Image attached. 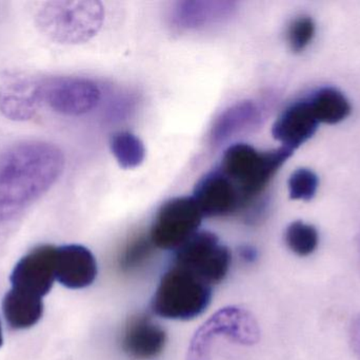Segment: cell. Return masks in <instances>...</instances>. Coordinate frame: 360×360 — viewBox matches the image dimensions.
I'll return each instance as SVG.
<instances>
[{
    "label": "cell",
    "instance_id": "obj_1",
    "mask_svg": "<svg viewBox=\"0 0 360 360\" xmlns=\"http://www.w3.org/2000/svg\"><path fill=\"white\" fill-rule=\"evenodd\" d=\"M65 156L54 144L25 141L0 154V222L39 200L58 181Z\"/></svg>",
    "mask_w": 360,
    "mask_h": 360
},
{
    "label": "cell",
    "instance_id": "obj_2",
    "mask_svg": "<svg viewBox=\"0 0 360 360\" xmlns=\"http://www.w3.org/2000/svg\"><path fill=\"white\" fill-rule=\"evenodd\" d=\"M105 10L95 0L46 1L38 8L35 23L53 42L78 44L89 42L103 27Z\"/></svg>",
    "mask_w": 360,
    "mask_h": 360
},
{
    "label": "cell",
    "instance_id": "obj_3",
    "mask_svg": "<svg viewBox=\"0 0 360 360\" xmlns=\"http://www.w3.org/2000/svg\"><path fill=\"white\" fill-rule=\"evenodd\" d=\"M292 154L293 151L285 147L259 151L248 144H235L224 152L219 169L240 192L245 209L257 203L256 198Z\"/></svg>",
    "mask_w": 360,
    "mask_h": 360
},
{
    "label": "cell",
    "instance_id": "obj_4",
    "mask_svg": "<svg viewBox=\"0 0 360 360\" xmlns=\"http://www.w3.org/2000/svg\"><path fill=\"white\" fill-rule=\"evenodd\" d=\"M211 299L212 285L173 264L162 277L152 300V310L164 318L190 321L202 314Z\"/></svg>",
    "mask_w": 360,
    "mask_h": 360
},
{
    "label": "cell",
    "instance_id": "obj_5",
    "mask_svg": "<svg viewBox=\"0 0 360 360\" xmlns=\"http://www.w3.org/2000/svg\"><path fill=\"white\" fill-rule=\"evenodd\" d=\"M36 97L39 109L48 107L63 116H80L97 107L101 91L98 85L89 78L52 76L37 78Z\"/></svg>",
    "mask_w": 360,
    "mask_h": 360
},
{
    "label": "cell",
    "instance_id": "obj_6",
    "mask_svg": "<svg viewBox=\"0 0 360 360\" xmlns=\"http://www.w3.org/2000/svg\"><path fill=\"white\" fill-rule=\"evenodd\" d=\"M173 264L190 271L210 285H217L228 274L231 254L216 235L197 232L175 249Z\"/></svg>",
    "mask_w": 360,
    "mask_h": 360
},
{
    "label": "cell",
    "instance_id": "obj_7",
    "mask_svg": "<svg viewBox=\"0 0 360 360\" xmlns=\"http://www.w3.org/2000/svg\"><path fill=\"white\" fill-rule=\"evenodd\" d=\"M202 218L193 197L171 199L158 211L150 239L158 249H177L198 232Z\"/></svg>",
    "mask_w": 360,
    "mask_h": 360
},
{
    "label": "cell",
    "instance_id": "obj_8",
    "mask_svg": "<svg viewBox=\"0 0 360 360\" xmlns=\"http://www.w3.org/2000/svg\"><path fill=\"white\" fill-rule=\"evenodd\" d=\"M56 251L53 245H39L15 266L10 281L13 289L42 298L56 279Z\"/></svg>",
    "mask_w": 360,
    "mask_h": 360
},
{
    "label": "cell",
    "instance_id": "obj_9",
    "mask_svg": "<svg viewBox=\"0 0 360 360\" xmlns=\"http://www.w3.org/2000/svg\"><path fill=\"white\" fill-rule=\"evenodd\" d=\"M203 217H222L243 209L240 192L220 169L207 173L193 196Z\"/></svg>",
    "mask_w": 360,
    "mask_h": 360
},
{
    "label": "cell",
    "instance_id": "obj_10",
    "mask_svg": "<svg viewBox=\"0 0 360 360\" xmlns=\"http://www.w3.org/2000/svg\"><path fill=\"white\" fill-rule=\"evenodd\" d=\"M319 124L308 97H304L283 110L273 125L272 135L283 147L294 151L315 135Z\"/></svg>",
    "mask_w": 360,
    "mask_h": 360
},
{
    "label": "cell",
    "instance_id": "obj_11",
    "mask_svg": "<svg viewBox=\"0 0 360 360\" xmlns=\"http://www.w3.org/2000/svg\"><path fill=\"white\" fill-rule=\"evenodd\" d=\"M97 262L90 249L82 245L57 247L56 279L69 289H84L94 283Z\"/></svg>",
    "mask_w": 360,
    "mask_h": 360
},
{
    "label": "cell",
    "instance_id": "obj_12",
    "mask_svg": "<svg viewBox=\"0 0 360 360\" xmlns=\"http://www.w3.org/2000/svg\"><path fill=\"white\" fill-rule=\"evenodd\" d=\"M167 334L158 323L143 315L130 319L124 337L122 348L127 354L135 359H152L164 351Z\"/></svg>",
    "mask_w": 360,
    "mask_h": 360
},
{
    "label": "cell",
    "instance_id": "obj_13",
    "mask_svg": "<svg viewBox=\"0 0 360 360\" xmlns=\"http://www.w3.org/2000/svg\"><path fill=\"white\" fill-rule=\"evenodd\" d=\"M36 101V77L17 75L0 86V112L8 120L23 122L39 112Z\"/></svg>",
    "mask_w": 360,
    "mask_h": 360
},
{
    "label": "cell",
    "instance_id": "obj_14",
    "mask_svg": "<svg viewBox=\"0 0 360 360\" xmlns=\"http://www.w3.org/2000/svg\"><path fill=\"white\" fill-rule=\"evenodd\" d=\"M236 10L229 0H184L175 4L172 21L177 27L195 30L228 18Z\"/></svg>",
    "mask_w": 360,
    "mask_h": 360
},
{
    "label": "cell",
    "instance_id": "obj_15",
    "mask_svg": "<svg viewBox=\"0 0 360 360\" xmlns=\"http://www.w3.org/2000/svg\"><path fill=\"white\" fill-rule=\"evenodd\" d=\"M262 120V110L253 101H243L224 110L214 123L211 130V142L221 145L239 133L258 126Z\"/></svg>",
    "mask_w": 360,
    "mask_h": 360
},
{
    "label": "cell",
    "instance_id": "obj_16",
    "mask_svg": "<svg viewBox=\"0 0 360 360\" xmlns=\"http://www.w3.org/2000/svg\"><path fill=\"white\" fill-rule=\"evenodd\" d=\"M2 312L11 329H29L41 319L44 302L42 298L12 287L2 300Z\"/></svg>",
    "mask_w": 360,
    "mask_h": 360
},
{
    "label": "cell",
    "instance_id": "obj_17",
    "mask_svg": "<svg viewBox=\"0 0 360 360\" xmlns=\"http://www.w3.org/2000/svg\"><path fill=\"white\" fill-rule=\"evenodd\" d=\"M308 101L319 123L338 124L351 113L350 101L344 93L332 87L319 89L309 95Z\"/></svg>",
    "mask_w": 360,
    "mask_h": 360
},
{
    "label": "cell",
    "instance_id": "obj_18",
    "mask_svg": "<svg viewBox=\"0 0 360 360\" xmlns=\"http://www.w3.org/2000/svg\"><path fill=\"white\" fill-rule=\"evenodd\" d=\"M112 152L122 168L139 166L146 158V148L136 135L128 131L116 133L110 142Z\"/></svg>",
    "mask_w": 360,
    "mask_h": 360
},
{
    "label": "cell",
    "instance_id": "obj_19",
    "mask_svg": "<svg viewBox=\"0 0 360 360\" xmlns=\"http://www.w3.org/2000/svg\"><path fill=\"white\" fill-rule=\"evenodd\" d=\"M285 239L291 252L300 257H307L314 253L319 243L316 228L302 221L293 222L288 226Z\"/></svg>",
    "mask_w": 360,
    "mask_h": 360
},
{
    "label": "cell",
    "instance_id": "obj_20",
    "mask_svg": "<svg viewBox=\"0 0 360 360\" xmlns=\"http://www.w3.org/2000/svg\"><path fill=\"white\" fill-rule=\"evenodd\" d=\"M288 185L292 200L310 201L319 190V179L311 169L300 168L292 173Z\"/></svg>",
    "mask_w": 360,
    "mask_h": 360
},
{
    "label": "cell",
    "instance_id": "obj_21",
    "mask_svg": "<svg viewBox=\"0 0 360 360\" xmlns=\"http://www.w3.org/2000/svg\"><path fill=\"white\" fill-rule=\"evenodd\" d=\"M315 35V23L312 17L300 15L290 23L287 40L293 52H302L312 42Z\"/></svg>",
    "mask_w": 360,
    "mask_h": 360
},
{
    "label": "cell",
    "instance_id": "obj_22",
    "mask_svg": "<svg viewBox=\"0 0 360 360\" xmlns=\"http://www.w3.org/2000/svg\"><path fill=\"white\" fill-rule=\"evenodd\" d=\"M152 247H154L151 239L139 237L131 242L120 258V266L126 271H131L141 266L151 254Z\"/></svg>",
    "mask_w": 360,
    "mask_h": 360
},
{
    "label": "cell",
    "instance_id": "obj_23",
    "mask_svg": "<svg viewBox=\"0 0 360 360\" xmlns=\"http://www.w3.org/2000/svg\"><path fill=\"white\" fill-rule=\"evenodd\" d=\"M351 344L355 355L360 360V316L353 323L351 329Z\"/></svg>",
    "mask_w": 360,
    "mask_h": 360
},
{
    "label": "cell",
    "instance_id": "obj_24",
    "mask_svg": "<svg viewBox=\"0 0 360 360\" xmlns=\"http://www.w3.org/2000/svg\"><path fill=\"white\" fill-rule=\"evenodd\" d=\"M2 344H4V338H2L1 325H0V348H1Z\"/></svg>",
    "mask_w": 360,
    "mask_h": 360
},
{
    "label": "cell",
    "instance_id": "obj_25",
    "mask_svg": "<svg viewBox=\"0 0 360 360\" xmlns=\"http://www.w3.org/2000/svg\"><path fill=\"white\" fill-rule=\"evenodd\" d=\"M359 249H360V240H359Z\"/></svg>",
    "mask_w": 360,
    "mask_h": 360
}]
</instances>
